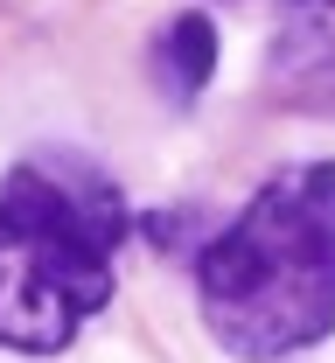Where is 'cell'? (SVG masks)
<instances>
[{
    "label": "cell",
    "mask_w": 335,
    "mask_h": 363,
    "mask_svg": "<svg viewBox=\"0 0 335 363\" xmlns=\"http://www.w3.org/2000/svg\"><path fill=\"white\" fill-rule=\"evenodd\" d=\"M210 335L244 363H280L335 328V161L280 168L195 259Z\"/></svg>",
    "instance_id": "1"
},
{
    "label": "cell",
    "mask_w": 335,
    "mask_h": 363,
    "mask_svg": "<svg viewBox=\"0 0 335 363\" xmlns=\"http://www.w3.org/2000/svg\"><path fill=\"white\" fill-rule=\"evenodd\" d=\"M126 196L84 154H28L0 175V350L56 357L119 286Z\"/></svg>",
    "instance_id": "2"
},
{
    "label": "cell",
    "mask_w": 335,
    "mask_h": 363,
    "mask_svg": "<svg viewBox=\"0 0 335 363\" xmlns=\"http://www.w3.org/2000/svg\"><path fill=\"white\" fill-rule=\"evenodd\" d=\"M266 84L293 112L335 119V0H280L273 49H266Z\"/></svg>",
    "instance_id": "3"
},
{
    "label": "cell",
    "mask_w": 335,
    "mask_h": 363,
    "mask_svg": "<svg viewBox=\"0 0 335 363\" xmlns=\"http://www.w3.org/2000/svg\"><path fill=\"white\" fill-rule=\"evenodd\" d=\"M210 70H217V28H210V14L182 7L154 35V84H161L168 105H195L203 84H210Z\"/></svg>",
    "instance_id": "4"
}]
</instances>
